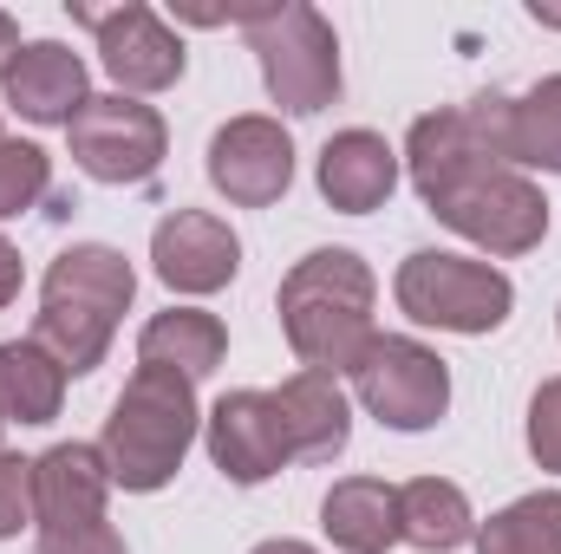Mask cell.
<instances>
[{
	"instance_id": "obj_1",
	"label": "cell",
	"mask_w": 561,
	"mask_h": 554,
	"mask_svg": "<svg viewBox=\"0 0 561 554\" xmlns=\"http://www.w3.org/2000/svg\"><path fill=\"white\" fill-rule=\"evenodd\" d=\"M405 170H412V189L424 196V209L444 229H457L463 242H477L483 255L510 262V255L542 249V235H549V196L523 170L496 163L483 143L470 138L463 105L424 112L419 125H412Z\"/></svg>"
},
{
	"instance_id": "obj_2",
	"label": "cell",
	"mask_w": 561,
	"mask_h": 554,
	"mask_svg": "<svg viewBox=\"0 0 561 554\" xmlns=\"http://www.w3.org/2000/svg\"><path fill=\"white\" fill-rule=\"evenodd\" d=\"M379 275L353 255V249H313L280 275L275 313L280 333L300 359V372H327V379H353V366L366 359V346L379 339Z\"/></svg>"
},
{
	"instance_id": "obj_3",
	"label": "cell",
	"mask_w": 561,
	"mask_h": 554,
	"mask_svg": "<svg viewBox=\"0 0 561 554\" xmlns=\"http://www.w3.org/2000/svg\"><path fill=\"white\" fill-rule=\"evenodd\" d=\"M203 430L196 412V385L183 372H163V366H138L118 392V405L105 417V437H99V457L112 470V489H131V496H157L190 443Z\"/></svg>"
},
{
	"instance_id": "obj_4",
	"label": "cell",
	"mask_w": 561,
	"mask_h": 554,
	"mask_svg": "<svg viewBox=\"0 0 561 554\" xmlns=\"http://www.w3.org/2000/svg\"><path fill=\"white\" fill-rule=\"evenodd\" d=\"M249 53L262 59V85L280 112L320 118L340 99V33L307 0H268L249 13Z\"/></svg>"
},
{
	"instance_id": "obj_5",
	"label": "cell",
	"mask_w": 561,
	"mask_h": 554,
	"mask_svg": "<svg viewBox=\"0 0 561 554\" xmlns=\"http://www.w3.org/2000/svg\"><path fill=\"white\" fill-rule=\"evenodd\" d=\"M392 300H399V313L419 320V326L477 339V333H496V326L510 320L516 287H510L503 268H490V262L444 255V249H419V255L399 262V275H392Z\"/></svg>"
},
{
	"instance_id": "obj_6",
	"label": "cell",
	"mask_w": 561,
	"mask_h": 554,
	"mask_svg": "<svg viewBox=\"0 0 561 554\" xmlns=\"http://www.w3.org/2000/svg\"><path fill=\"white\" fill-rule=\"evenodd\" d=\"M72 138V163L92 176V183H112V189H138L163 170V150H170V125L157 105L125 99V92H99L85 99V112L66 125Z\"/></svg>"
},
{
	"instance_id": "obj_7",
	"label": "cell",
	"mask_w": 561,
	"mask_h": 554,
	"mask_svg": "<svg viewBox=\"0 0 561 554\" xmlns=\"http://www.w3.org/2000/svg\"><path fill=\"white\" fill-rule=\"evenodd\" d=\"M353 392L386 430H431L450 412V366L424 339L379 333L366 346V359L353 366Z\"/></svg>"
},
{
	"instance_id": "obj_8",
	"label": "cell",
	"mask_w": 561,
	"mask_h": 554,
	"mask_svg": "<svg viewBox=\"0 0 561 554\" xmlns=\"http://www.w3.org/2000/svg\"><path fill=\"white\" fill-rule=\"evenodd\" d=\"M79 26L99 33V59L105 72L118 79L125 99H144V92H170L183 79V39L144 7V0H125V7H72Z\"/></svg>"
},
{
	"instance_id": "obj_9",
	"label": "cell",
	"mask_w": 561,
	"mask_h": 554,
	"mask_svg": "<svg viewBox=\"0 0 561 554\" xmlns=\"http://www.w3.org/2000/svg\"><path fill=\"white\" fill-rule=\"evenodd\" d=\"M209 183L236 209H268L294 183V138L268 112H242L209 138Z\"/></svg>"
},
{
	"instance_id": "obj_10",
	"label": "cell",
	"mask_w": 561,
	"mask_h": 554,
	"mask_svg": "<svg viewBox=\"0 0 561 554\" xmlns=\"http://www.w3.org/2000/svg\"><path fill=\"white\" fill-rule=\"evenodd\" d=\"M150 268L170 293H222L242 268V242L209 209H170L150 229Z\"/></svg>"
},
{
	"instance_id": "obj_11",
	"label": "cell",
	"mask_w": 561,
	"mask_h": 554,
	"mask_svg": "<svg viewBox=\"0 0 561 554\" xmlns=\"http://www.w3.org/2000/svg\"><path fill=\"white\" fill-rule=\"evenodd\" d=\"M203 443H209V463L236 489H255V483H268L275 470L294 463L287 437H280L275 392H222L216 412L203 417Z\"/></svg>"
},
{
	"instance_id": "obj_12",
	"label": "cell",
	"mask_w": 561,
	"mask_h": 554,
	"mask_svg": "<svg viewBox=\"0 0 561 554\" xmlns=\"http://www.w3.org/2000/svg\"><path fill=\"white\" fill-rule=\"evenodd\" d=\"M105 496H112V470L99 443H53L46 457H33V535L39 542L99 529Z\"/></svg>"
},
{
	"instance_id": "obj_13",
	"label": "cell",
	"mask_w": 561,
	"mask_h": 554,
	"mask_svg": "<svg viewBox=\"0 0 561 554\" xmlns=\"http://www.w3.org/2000/svg\"><path fill=\"white\" fill-rule=\"evenodd\" d=\"M7 85V105L26 118V125H72L92 99L85 85V59L66 46V39H26L13 72L0 79Z\"/></svg>"
},
{
	"instance_id": "obj_14",
	"label": "cell",
	"mask_w": 561,
	"mask_h": 554,
	"mask_svg": "<svg viewBox=\"0 0 561 554\" xmlns=\"http://www.w3.org/2000/svg\"><path fill=\"white\" fill-rule=\"evenodd\" d=\"M313 176H320V196L340 216H373L399 189V150L379 138V131L353 125V131H333V138L320 143V170Z\"/></svg>"
},
{
	"instance_id": "obj_15",
	"label": "cell",
	"mask_w": 561,
	"mask_h": 554,
	"mask_svg": "<svg viewBox=\"0 0 561 554\" xmlns=\"http://www.w3.org/2000/svg\"><path fill=\"white\" fill-rule=\"evenodd\" d=\"M275 412H280V437L294 463H333L353 437V405L340 392V379L327 372H294L275 385Z\"/></svg>"
},
{
	"instance_id": "obj_16",
	"label": "cell",
	"mask_w": 561,
	"mask_h": 554,
	"mask_svg": "<svg viewBox=\"0 0 561 554\" xmlns=\"http://www.w3.org/2000/svg\"><path fill=\"white\" fill-rule=\"evenodd\" d=\"M131 293H138V268L112 249V242H72L46 280H39V300H66V307H85V313H99V320H125V307H131Z\"/></svg>"
},
{
	"instance_id": "obj_17",
	"label": "cell",
	"mask_w": 561,
	"mask_h": 554,
	"mask_svg": "<svg viewBox=\"0 0 561 554\" xmlns=\"http://www.w3.org/2000/svg\"><path fill=\"white\" fill-rule=\"evenodd\" d=\"M320 529L346 554H386L399 542V489L379 476H340L320 496Z\"/></svg>"
},
{
	"instance_id": "obj_18",
	"label": "cell",
	"mask_w": 561,
	"mask_h": 554,
	"mask_svg": "<svg viewBox=\"0 0 561 554\" xmlns=\"http://www.w3.org/2000/svg\"><path fill=\"white\" fill-rule=\"evenodd\" d=\"M229 353V326L203 307H170V313H150L138 333V366H163V372H183L190 385L209 379Z\"/></svg>"
},
{
	"instance_id": "obj_19",
	"label": "cell",
	"mask_w": 561,
	"mask_h": 554,
	"mask_svg": "<svg viewBox=\"0 0 561 554\" xmlns=\"http://www.w3.org/2000/svg\"><path fill=\"white\" fill-rule=\"evenodd\" d=\"M399 542H412L419 554H450L463 542H477L470 496L450 476H412L399 489Z\"/></svg>"
},
{
	"instance_id": "obj_20",
	"label": "cell",
	"mask_w": 561,
	"mask_h": 554,
	"mask_svg": "<svg viewBox=\"0 0 561 554\" xmlns=\"http://www.w3.org/2000/svg\"><path fill=\"white\" fill-rule=\"evenodd\" d=\"M66 405V372L33 339H0V424H53Z\"/></svg>"
},
{
	"instance_id": "obj_21",
	"label": "cell",
	"mask_w": 561,
	"mask_h": 554,
	"mask_svg": "<svg viewBox=\"0 0 561 554\" xmlns=\"http://www.w3.org/2000/svg\"><path fill=\"white\" fill-rule=\"evenodd\" d=\"M503 163L510 170H549L561 176V72L536 79L529 92H510V125H503Z\"/></svg>"
},
{
	"instance_id": "obj_22",
	"label": "cell",
	"mask_w": 561,
	"mask_h": 554,
	"mask_svg": "<svg viewBox=\"0 0 561 554\" xmlns=\"http://www.w3.org/2000/svg\"><path fill=\"white\" fill-rule=\"evenodd\" d=\"M112 333H118L112 320H99L85 307H66V300H39V320H33V346H46L66 379L99 372L105 353H112Z\"/></svg>"
},
{
	"instance_id": "obj_23",
	"label": "cell",
	"mask_w": 561,
	"mask_h": 554,
	"mask_svg": "<svg viewBox=\"0 0 561 554\" xmlns=\"http://www.w3.org/2000/svg\"><path fill=\"white\" fill-rule=\"evenodd\" d=\"M477 554H561V489L516 496L490 522H477Z\"/></svg>"
},
{
	"instance_id": "obj_24",
	"label": "cell",
	"mask_w": 561,
	"mask_h": 554,
	"mask_svg": "<svg viewBox=\"0 0 561 554\" xmlns=\"http://www.w3.org/2000/svg\"><path fill=\"white\" fill-rule=\"evenodd\" d=\"M46 189H53V157L39 143L0 138V222L20 216V209H33Z\"/></svg>"
},
{
	"instance_id": "obj_25",
	"label": "cell",
	"mask_w": 561,
	"mask_h": 554,
	"mask_svg": "<svg viewBox=\"0 0 561 554\" xmlns=\"http://www.w3.org/2000/svg\"><path fill=\"white\" fill-rule=\"evenodd\" d=\"M33 529V457L0 450V542Z\"/></svg>"
},
{
	"instance_id": "obj_26",
	"label": "cell",
	"mask_w": 561,
	"mask_h": 554,
	"mask_svg": "<svg viewBox=\"0 0 561 554\" xmlns=\"http://www.w3.org/2000/svg\"><path fill=\"white\" fill-rule=\"evenodd\" d=\"M529 457L561 476V379H542L529 399Z\"/></svg>"
},
{
	"instance_id": "obj_27",
	"label": "cell",
	"mask_w": 561,
	"mask_h": 554,
	"mask_svg": "<svg viewBox=\"0 0 561 554\" xmlns=\"http://www.w3.org/2000/svg\"><path fill=\"white\" fill-rule=\"evenodd\" d=\"M20 280H26V268H20V249H13V242L0 235V313H7L13 300H20Z\"/></svg>"
},
{
	"instance_id": "obj_28",
	"label": "cell",
	"mask_w": 561,
	"mask_h": 554,
	"mask_svg": "<svg viewBox=\"0 0 561 554\" xmlns=\"http://www.w3.org/2000/svg\"><path fill=\"white\" fill-rule=\"evenodd\" d=\"M13 59H20V20L0 7V79L13 72Z\"/></svg>"
},
{
	"instance_id": "obj_29",
	"label": "cell",
	"mask_w": 561,
	"mask_h": 554,
	"mask_svg": "<svg viewBox=\"0 0 561 554\" xmlns=\"http://www.w3.org/2000/svg\"><path fill=\"white\" fill-rule=\"evenodd\" d=\"M249 554H313L307 542H287V535H275V542H262V549H249Z\"/></svg>"
},
{
	"instance_id": "obj_30",
	"label": "cell",
	"mask_w": 561,
	"mask_h": 554,
	"mask_svg": "<svg viewBox=\"0 0 561 554\" xmlns=\"http://www.w3.org/2000/svg\"><path fill=\"white\" fill-rule=\"evenodd\" d=\"M529 20H536V26H556V33H561V7H549V0H536V7H529Z\"/></svg>"
},
{
	"instance_id": "obj_31",
	"label": "cell",
	"mask_w": 561,
	"mask_h": 554,
	"mask_svg": "<svg viewBox=\"0 0 561 554\" xmlns=\"http://www.w3.org/2000/svg\"><path fill=\"white\" fill-rule=\"evenodd\" d=\"M0 138H7V131H0Z\"/></svg>"
},
{
	"instance_id": "obj_32",
	"label": "cell",
	"mask_w": 561,
	"mask_h": 554,
	"mask_svg": "<svg viewBox=\"0 0 561 554\" xmlns=\"http://www.w3.org/2000/svg\"><path fill=\"white\" fill-rule=\"evenodd\" d=\"M0 430H7V424H0Z\"/></svg>"
}]
</instances>
